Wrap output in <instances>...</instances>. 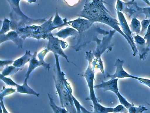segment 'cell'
<instances>
[{
  "mask_svg": "<svg viewBox=\"0 0 150 113\" xmlns=\"http://www.w3.org/2000/svg\"><path fill=\"white\" fill-rule=\"evenodd\" d=\"M16 91V89H13V88L3 89V91L1 92V93L0 94V99H3V98L5 96L15 92Z\"/></svg>",
  "mask_w": 150,
  "mask_h": 113,
  "instance_id": "obj_27",
  "label": "cell"
},
{
  "mask_svg": "<svg viewBox=\"0 0 150 113\" xmlns=\"http://www.w3.org/2000/svg\"><path fill=\"white\" fill-rule=\"evenodd\" d=\"M47 39L48 40V42L45 49L49 52L52 51L54 54H57L61 56L66 59L68 63L70 62L68 60V56L65 54L62 49V48L63 49L66 48L68 46V43L54 37L52 33L49 34Z\"/></svg>",
  "mask_w": 150,
  "mask_h": 113,
  "instance_id": "obj_6",
  "label": "cell"
},
{
  "mask_svg": "<svg viewBox=\"0 0 150 113\" xmlns=\"http://www.w3.org/2000/svg\"><path fill=\"white\" fill-rule=\"evenodd\" d=\"M146 85H147V86L149 87H150V84H146Z\"/></svg>",
  "mask_w": 150,
  "mask_h": 113,
  "instance_id": "obj_37",
  "label": "cell"
},
{
  "mask_svg": "<svg viewBox=\"0 0 150 113\" xmlns=\"http://www.w3.org/2000/svg\"><path fill=\"white\" fill-rule=\"evenodd\" d=\"M143 1H144L146 3H147V4H148V5H149L150 6V3L149 2V1H148V0H143Z\"/></svg>",
  "mask_w": 150,
  "mask_h": 113,
  "instance_id": "obj_36",
  "label": "cell"
},
{
  "mask_svg": "<svg viewBox=\"0 0 150 113\" xmlns=\"http://www.w3.org/2000/svg\"><path fill=\"white\" fill-rule=\"evenodd\" d=\"M72 97L74 105H75V107H76L77 113H81V105H80L79 102L75 99V97L72 94Z\"/></svg>",
  "mask_w": 150,
  "mask_h": 113,
  "instance_id": "obj_30",
  "label": "cell"
},
{
  "mask_svg": "<svg viewBox=\"0 0 150 113\" xmlns=\"http://www.w3.org/2000/svg\"><path fill=\"white\" fill-rule=\"evenodd\" d=\"M28 3L29 4L32 3H36L37 1V0H26Z\"/></svg>",
  "mask_w": 150,
  "mask_h": 113,
  "instance_id": "obj_35",
  "label": "cell"
},
{
  "mask_svg": "<svg viewBox=\"0 0 150 113\" xmlns=\"http://www.w3.org/2000/svg\"><path fill=\"white\" fill-rule=\"evenodd\" d=\"M133 38L135 40L140 59L144 60L147 53L150 51V49L147 47L145 40L138 35L133 36Z\"/></svg>",
  "mask_w": 150,
  "mask_h": 113,
  "instance_id": "obj_12",
  "label": "cell"
},
{
  "mask_svg": "<svg viewBox=\"0 0 150 113\" xmlns=\"http://www.w3.org/2000/svg\"><path fill=\"white\" fill-rule=\"evenodd\" d=\"M23 68H18V67H15L13 65V66L7 65L3 69L1 74L5 77L8 76V75H13L19 71L22 70Z\"/></svg>",
  "mask_w": 150,
  "mask_h": 113,
  "instance_id": "obj_19",
  "label": "cell"
},
{
  "mask_svg": "<svg viewBox=\"0 0 150 113\" xmlns=\"http://www.w3.org/2000/svg\"><path fill=\"white\" fill-rule=\"evenodd\" d=\"M55 64L54 68L55 75L53 76L55 83L56 90L59 96V100L62 107L66 109L70 113H77L72 94L69 93L65 84V74L61 70L59 62V55L54 54Z\"/></svg>",
  "mask_w": 150,
  "mask_h": 113,
  "instance_id": "obj_2",
  "label": "cell"
},
{
  "mask_svg": "<svg viewBox=\"0 0 150 113\" xmlns=\"http://www.w3.org/2000/svg\"><path fill=\"white\" fill-rule=\"evenodd\" d=\"M103 3L105 2L103 0H92V1L88 2L86 1L83 9L77 14V16L85 18L93 24L100 22L111 26L124 37L134 52V47L130 41L120 29L119 26L120 24L106 9Z\"/></svg>",
  "mask_w": 150,
  "mask_h": 113,
  "instance_id": "obj_1",
  "label": "cell"
},
{
  "mask_svg": "<svg viewBox=\"0 0 150 113\" xmlns=\"http://www.w3.org/2000/svg\"><path fill=\"white\" fill-rule=\"evenodd\" d=\"M118 78L111 79L110 80L107 82L102 81L101 84L96 85L94 86V88L96 89H103L104 92L107 91H112L115 94L119 92L118 91Z\"/></svg>",
  "mask_w": 150,
  "mask_h": 113,
  "instance_id": "obj_11",
  "label": "cell"
},
{
  "mask_svg": "<svg viewBox=\"0 0 150 113\" xmlns=\"http://www.w3.org/2000/svg\"><path fill=\"white\" fill-rule=\"evenodd\" d=\"M32 56L33 55L30 54V51L26 50L25 54L19 59L15 60L13 63V65L18 68H23L26 63L30 62Z\"/></svg>",
  "mask_w": 150,
  "mask_h": 113,
  "instance_id": "obj_16",
  "label": "cell"
},
{
  "mask_svg": "<svg viewBox=\"0 0 150 113\" xmlns=\"http://www.w3.org/2000/svg\"><path fill=\"white\" fill-rule=\"evenodd\" d=\"M67 23L69 25L78 31L79 35H81L83 32L88 30L93 24L89 20L81 18H78L72 21H68Z\"/></svg>",
  "mask_w": 150,
  "mask_h": 113,
  "instance_id": "obj_7",
  "label": "cell"
},
{
  "mask_svg": "<svg viewBox=\"0 0 150 113\" xmlns=\"http://www.w3.org/2000/svg\"><path fill=\"white\" fill-rule=\"evenodd\" d=\"M117 13L118 19H119V21H120V24H121L122 29L123 32L129 38V39L131 42L132 44L133 45L134 49V52H133V56H135L137 53L138 50L136 45H135V43L133 41V37L132 35V32L130 30L129 26H128V24L126 22L123 14L122 12L119 11H117Z\"/></svg>",
  "mask_w": 150,
  "mask_h": 113,
  "instance_id": "obj_10",
  "label": "cell"
},
{
  "mask_svg": "<svg viewBox=\"0 0 150 113\" xmlns=\"http://www.w3.org/2000/svg\"><path fill=\"white\" fill-rule=\"evenodd\" d=\"M37 52L36 51L34 53V54H33V56L30 62L29 66L27 73L25 75V78L27 77L29 78L30 75L31 74V72L37 67H39V66H43L45 69V65L42 63L40 61H38L37 59Z\"/></svg>",
  "mask_w": 150,
  "mask_h": 113,
  "instance_id": "obj_13",
  "label": "cell"
},
{
  "mask_svg": "<svg viewBox=\"0 0 150 113\" xmlns=\"http://www.w3.org/2000/svg\"><path fill=\"white\" fill-rule=\"evenodd\" d=\"M125 63L124 60H121L117 59L115 64V66L116 67V70L115 74L110 75L108 74L107 77L111 79L115 78H131L139 80L140 77H135L129 74L123 69V65Z\"/></svg>",
  "mask_w": 150,
  "mask_h": 113,
  "instance_id": "obj_9",
  "label": "cell"
},
{
  "mask_svg": "<svg viewBox=\"0 0 150 113\" xmlns=\"http://www.w3.org/2000/svg\"><path fill=\"white\" fill-rule=\"evenodd\" d=\"M52 18L53 16H52L49 20L41 25H33L28 26L23 28H19L16 31L25 40L28 38H34L38 40L41 39H47L49 34L52 33V31L57 28L62 27L61 26H53Z\"/></svg>",
  "mask_w": 150,
  "mask_h": 113,
  "instance_id": "obj_5",
  "label": "cell"
},
{
  "mask_svg": "<svg viewBox=\"0 0 150 113\" xmlns=\"http://www.w3.org/2000/svg\"><path fill=\"white\" fill-rule=\"evenodd\" d=\"M93 53L91 51L86 52V59L88 62V66L86 70L81 76L84 77L86 80L88 86L89 87V98L93 102V113H113L114 108L111 107H105L102 106L99 103L97 98L96 96L94 90L93 82L94 79L95 72L94 68H95L93 64V59L94 58Z\"/></svg>",
  "mask_w": 150,
  "mask_h": 113,
  "instance_id": "obj_4",
  "label": "cell"
},
{
  "mask_svg": "<svg viewBox=\"0 0 150 113\" xmlns=\"http://www.w3.org/2000/svg\"><path fill=\"white\" fill-rule=\"evenodd\" d=\"M10 23L11 21L9 19L4 18L2 28L0 31V34H6V33L10 31L11 29Z\"/></svg>",
  "mask_w": 150,
  "mask_h": 113,
  "instance_id": "obj_22",
  "label": "cell"
},
{
  "mask_svg": "<svg viewBox=\"0 0 150 113\" xmlns=\"http://www.w3.org/2000/svg\"><path fill=\"white\" fill-rule=\"evenodd\" d=\"M0 105H1L2 111H3V113H8L7 110L6 109L5 107L4 102H3L2 99H0Z\"/></svg>",
  "mask_w": 150,
  "mask_h": 113,
  "instance_id": "obj_34",
  "label": "cell"
},
{
  "mask_svg": "<svg viewBox=\"0 0 150 113\" xmlns=\"http://www.w3.org/2000/svg\"><path fill=\"white\" fill-rule=\"evenodd\" d=\"M129 113H142L145 110H147V108L144 106H140L139 107L132 106L128 109Z\"/></svg>",
  "mask_w": 150,
  "mask_h": 113,
  "instance_id": "obj_24",
  "label": "cell"
},
{
  "mask_svg": "<svg viewBox=\"0 0 150 113\" xmlns=\"http://www.w3.org/2000/svg\"><path fill=\"white\" fill-rule=\"evenodd\" d=\"M130 26L132 32L136 33L137 34H140V29L141 27L140 22L136 18H133L132 19Z\"/></svg>",
  "mask_w": 150,
  "mask_h": 113,
  "instance_id": "obj_20",
  "label": "cell"
},
{
  "mask_svg": "<svg viewBox=\"0 0 150 113\" xmlns=\"http://www.w3.org/2000/svg\"><path fill=\"white\" fill-rule=\"evenodd\" d=\"M113 113H129V110L123 105L121 104V105H118L116 107L114 108Z\"/></svg>",
  "mask_w": 150,
  "mask_h": 113,
  "instance_id": "obj_28",
  "label": "cell"
},
{
  "mask_svg": "<svg viewBox=\"0 0 150 113\" xmlns=\"http://www.w3.org/2000/svg\"><path fill=\"white\" fill-rule=\"evenodd\" d=\"M48 52H49V51L45 48L43 50L39 53L37 55L38 57L39 58V61L45 65V69L47 70L48 71H49L50 69V64L47 63L44 61L45 56L46 55V54Z\"/></svg>",
  "mask_w": 150,
  "mask_h": 113,
  "instance_id": "obj_21",
  "label": "cell"
},
{
  "mask_svg": "<svg viewBox=\"0 0 150 113\" xmlns=\"http://www.w3.org/2000/svg\"><path fill=\"white\" fill-rule=\"evenodd\" d=\"M54 36H57L63 39H66L70 36L79 35V32L74 28L67 27L60 30L58 32L52 34Z\"/></svg>",
  "mask_w": 150,
  "mask_h": 113,
  "instance_id": "obj_15",
  "label": "cell"
},
{
  "mask_svg": "<svg viewBox=\"0 0 150 113\" xmlns=\"http://www.w3.org/2000/svg\"><path fill=\"white\" fill-rule=\"evenodd\" d=\"M48 97L50 99V104L51 107L54 113H67L68 111L64 107H58L54 102L53 97L51 94H48Z\"/></svg>",
  "mask_w": 150,
  "mask_h": 113,
  "instance_id": "obj_17",
  "label": "cell"
},
{
  "mask_svg": "<svg viewBox=\"0 0 150 113\" xmlns=\"http://www.w3.org/2000/svg\"><path fill=\"white\" fill-rule=\"evenodd\" d=\"M150 23V19H144L141 22V24H142V30L140 31V35H144L146 34V29H147V26H149V24Z\"/></svg>",
  "mask_w": 150,
  "mask_h": 113,
  "instance_id": "obj_26",
  "label": "cell"
},
{
  "mask_svg": "<svg viewBox=\"0 0 150 113\" xmlns=\"http://www.w3.org/2000/svg\"><path fill=\"white\" fill-rule=\"evenodd\" d=\"M144 39L146 40L147 47L150 49V24L148 26L146 33L144 37Z\"/></svg>",
  "mask_w": 150,
  "mask_h": 113,
  "instance_id": "obj_29",
  "label": "cell"
},
{
  "mask_svg": "<svg viewBox=\"0 0 150 113\" xmlns=\"http://www.w3.org/2000/svg\"><path fill=\"white\" fill-rule=\"evenodd\" d=\"M9 40L13 41L18 49H23V42L25 40L22 38L16 31H11L7 34H0V44Z\"/></svg>",
  "mask_w": 150,
  "mask_h": 113,
  "instance_id": "obj_8",
  "label": "cell"
},
{
  "mask_svg": "<svg viewBox=\"0 0 150 113\" xmlns=\"http://www.w3.org/2000/svg\"><path fill=\"white\" fill-rule=\"evenodd\" d=\"M116 94L117 96L118 97L119 101H120L121 104L123 105L126 108L129 109L131 107H132V106H134V104H131V103H130L129 102H128L126 100V99H125L120 93L118 92Z\"/></svg>",
  "mask_w": 150,
  "mask_h": 113,
  "instance_id": "obj_23",
  "label": "cell"
},
{
  "mask_svg": "<svg viewBox=\"0 0 150 113\" xmlns=\"http://www.w3.org/2000/svg\"><path fill=\"white\" fill-rule=\"evenodd\" d=\"M14 61L12 60H1L0 61V68L1 69L2 67L4 66H6L11 64L13 63Z\"/></svg>",
  "mask_w": 150,
  "mask_h": 113,
  "instance_id": "obj_31",
  "label": "cell"
},
{
  "mask_svg": "<svg viewBox=\"0 0 150 113\" xmlns=\"http://www.w3.org/2000/svg\"><path fill=\"white\" fill-rule=\"evenodd\" d=\"M67 19L65 18L63 19L59 16L58 12L57 9L56 15L52 22V26H61L62 27L68 26V22H67Z\"/></svg>",
  "mask_w": 150,
  "mask_h": 113,
  "instance_id": "obj_18",
  "label": "cell"
},
{
  "mask_svg": "<svg viewBox=\"0 0 150 113\" xmlns=\"http://www.w3.org/2000/svg\"><path fill=\"white\" fill-rule=\"evenodd\" d=\"M0 79L8 85L16 87L18 85V84L15 82L11 79L6 77L1 74L0 75Z\"/></svg>",
  "mask_w": 150,
  "mask_h": 113,
  "instance_id": "obj_25",
  "label": "cell"
},
{
  "mask_svg": "<svg viewBox=\"0 0 150 113\" xmlns=\"http://www.w3.org/2000/svg\"><path fill=\"white\" fill-rule=\"evenodd\" d=\"M11 8L10 13L11 29L16 31L19 28L28 26L38 24L41 25L47 21L46 18L34 19L29 17L22 11L20 7L21 0H7Z\"/></svg>",
  "mask_w": 150,
  "mask_h": 113,
  "instance_id": "obj_3",
  "label": "cell"
},
{
  "mask_svg": "<svg viewBox=\"0 0 150 113\" xmlns=\"http://www.w3.org/2000/svg\"><path fill=\"white\" fill-rule=\"evenodd\" d=\"M28 78H25L23 84L22 85L18 84L16 87V91L20 93L27 94H31V95L32 94V95H35L37 97H39L40 96V94L37 93L32 88L30 87L28 84Z\"/></svg>",
  "mask_w": 150,
  "mask_h": 113,
  "instance_id": "obj_14",
  "label": "cell"
},
{
  "mask_svg": "<svg viewBox=\"0 0 150 113\" xmlns=\"http://www.w3.org/2000/svg\"><path fill=\"white\" fill-rule=\"evenodd\" d=\"M143 9V13L146 15V19L149 18L150 19V8H144Z\"/></svg>",
  "mask_w": 150,
  "mask_h": 113,
  "instance_id": "obj_33",
  "label": "cell"
},
{
  "mask_svg": "<svg viewBox=\"0 0 150 113\" xmlns=\"http://www.w3.org/2000/svg\"><path fill=\"white\" fill-rule=\"evenodd\" d=\"M64 1H65L70 6H73L75 4H77L79 0H64Z\"/></svg>",
  "mask_w": 150,
  "mask_h": 113,
  "instance_id": "obj_32",
  "label": "cell"
}]
</instances>
